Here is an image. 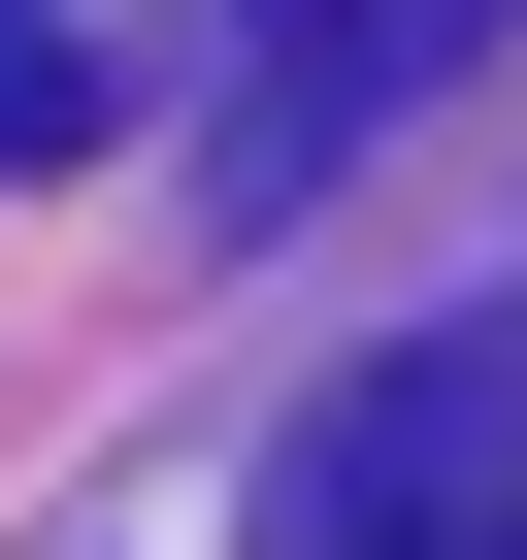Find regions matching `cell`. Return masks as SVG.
Wrapping results in <instances>:
<instances>
[{
  "mask_svg": "<svg viewBox=\"0 0 527 560\" xmlns=\"http://www.w3.org/2000/svg\"><path fill=\"white\" fill-rule=\"evenodd\" d=\"M264 560H527V298L396 330L297 462H264Z\"/></svg>",
  "mask_w": 527,
  "mask_h": 560,
  "instance_id": "obj_1",
  "label": "cell"
},
{
  "mask_svg": "<svg viewBox=\"0 0 527 560\" xmlns=\"http://www.w3.org/2000/svg\"><path fill=\"white\" fill-rule=\"evenodd\" d=\"M527 34V0H231V67H198V231H297L396 100H461Z\"/></svg>",
  "mask_w": 527,
  "mask_h": 560,
  "instance_id": "obj_2",
  "label": "cell"
},
{
  "mask_svg": "<svg viewBox=\"0 0 527 560\" xmlns=\"http://www.w3.org/2000/svg\"><path fill=\"white\" fill-rule=\"evenodd\" d=\"M132 67H165V0H0V198L99 165V132H132Z\"/></svg>",
  "mask_w": 527,
  "mask_h": 560,
  "instance_id": "obj_3",
  "label": "cell"
}]
</instances>
